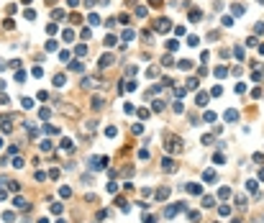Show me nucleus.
<instances>
[{"label":"nucleus","mask_w":264,"mask_h":223,"mask_svg":"<svg viewBox=\"0 0 264 223\" xmlns=\"http://www.w3.org/2000/svg\"><path fill=\"white\" fill-rule=\"evenodd\" d=\"M44 75V67H33V77H41Z\"/></svg>","instance_id":"obj_51"},{"label":"nucleus","mask_w":264,"mask_h":223,"mask_svg":"<svg viewBox=\"0 0 264 223\" xmlns=\"http://www.w3.org/2000/svg\"><path fill=\"white\" fill-rule=\"evenodd\" d=\"M162 64H164V67H169V64H174V59H172L169 54H164V56H162Z\"/></svg>","instance_id":"obj_29"},{"label":"nucleus","mask_w":264,"mask_h":223,"mask_svg":"<svg viewBox=\"0 0 264 223\" xmlns=\"http://www.w3.org/2000/svg\"><path fill=\"white\" fill-rule=\"evenodd\" d=\"M223 118H226V121H236V118H239V113L231 108V110H226V113H223Z\"/></svg>","instance_id":"obj_12"},{"label":"nucleus","mask_w":264,"mask_h":223,"mask_svg":"<svg viewBox=\"0 0 264 223\" xmlns=\"http://www.w3.org/2000/svg\"><path fill=\"white\" fill-rule=\"evenodd\" d=\"M200 18H203V13H200V10H190V21H192V23H197Z\"/></svg>","instance_id":"obj_18"},{"label":"nucleus","mask_w":264,"mask_h":223,"mask_svg":"<svg viewBox=\"0 0 264 223\" xmlns=\"http://www.w3.org/2000/svg\"><path fill=\"white\" fill-rule=\"evenodd\" d=\"M16 82H26V72H23V69L16 72Z\"/></svg>","instance_id":"obj_30"},{"label":"nucleus","mask_w":264,"mask_h":223,"mask_svg":"<svg viewBox=\"0 0 264 223\" xmlns=\"http://www.w3.org/2000/svg\"><path fill=\"white\" fill-rule=\"evenodd\" d=\"M246 190L249 192H256V179H249V182H246Z\"/></svg>","instance_id":"obj_32"},{"label":"nucleus","mask_w":264,"mask_h":223,"mask_svg":"<svg viewBox=\"0 0 264 223\" xmlns=\"http://www.w3.org/2000/svg\"><path fill=\"white\" fill-rule=\"evenodd\" d=\"M87 23H90V26H100L103 21H100V16H98V13H90V16H87Z\"/></svg>","instance_id":"obj_9"},{"label":"nucleus","mask_w":264,"mask_h":223,"mask_svg":"<svg viewBox=\"0 0 264 223\" xmlns=\"http://www.w3.org/2000/svg\"><path fill=\"white\" fill-rule=\"evenodd\" d=\"M231 10H233V13H236V16H241V13H244V5H239V3H236V5H233V8H231Z\"/></svg>","instance_id":"obj_44"},{"label":"nucleus","mask_w":264,"mask_h":223,"mask_svg":"<svg viewBox=\"0 0 264 223\" xmlns=\"http://www.w3.org/2000/svg\"><path fill=\"white\" fill-rule=\"evenodd\" d=\"M218 213H220V215H231V205H220Z\"/></svg>","instance_id":"obj_31"},{"label":"nucleus","mask_w":264,"mask_h":223,"mask_svg":"<svg viewBox=\"0 0 264 223\" xmlns=\"http://www.w3.org/2000/svg\"><path fill=\"white\" fill-rule=\"evenodd\" d=\"M226 75H228V69L223 67V64H220V67H216V77H218V80H223Z\"/></svg>","instance_id":"obj_13"},{"label":"nucleus","mask_w":264,"mask_h":223,"mask_svg":"<svg viewBox=\"0 0 264 223\" xmlns=\"http://www.w3.org/2000/svg\"><path fill=\"white\" fill-rule=\"evenodd\" d=\"M116 41H118L116 36H113V33H108V36H105V41H103V44H105V46H113V44H116Z\"/></svg>","instance_id":"obj_21"},{"label":"nucleus","mask_w":264,"mask_h":223,"mask_svg":"<svg viewBox=\"0 0 264 223\" xmlns=\"http://www.w3.org/2000/svg\"><path fill=\"white\" fill-rule=\"evenodd\" d=\"M208 100H210V95H208V92H197V98H195V103H197V105H200V108H205V105H208Z\"/></svg>","instance_id":"obj_5"},{"label":"nucleus","mask_w":264,"mask_h":223,"mask_svg":"<svg viewBox=\"0 0 264 223\" xmlns=\"http://www.w3.org/2000/svg\"><path fill=\"white\" fill-rule=\"evenodd\" d=\"M103 103H105V100H103L100 95H95V98H92V110H100V108H103Z\"/></svg>","instance_id":"obj_11"},{"label":"nucleus","mask_w":264,"mask_h":223,"mask_svg":"<svg viewBox=\"0 0 264 223\" xmlns=\"http://www.w3.org/2000/svg\"><path fill=\"white\" fill-rule=\"evenodd\" d=\"M180 69H192V62L190 59H182L180 62Z\"/></svg>","instance_id":"obj_34"},{"label":"nucleus","mask_w":264,"mask_h":223,"mask_svg":"<svg viewBox=\"0 0 264 223\" xmlns=\"http://www.w3.org/2000/svg\"><path fill=\"white\" fill-rule=\"evenodd\" d=\"M33 177H36L39 182H44V179H46V172H41V169H39V172H36V175H33Z\"/></svg>","instance_id":"obj_46"},{"label":"nucleus","mask_w":264,"mask_h":223,"mask_svg":"<svg viewBox=\"0 0 264 223\" xmlns=\"http://www.w3.org/2000/svg\"><path fill=\"white\" fill-rule=\"evenodd\" d=\"M231 223H241V221H239V218H233V221H231Z\"/></svg>","instance_id":"obj_58"},{"label":"nucleus","mask_w":264,"mask_h":223,"mask_svg":"<svg viewBox=\"0 0 264 223\" xmlns=\"http://www.w3.org/2000/svg\"><path fill=\"white\" fill-rule=\"evenodd\" d=\"M220 92H223V87H220V85H216V87H213V92H210V95H216V98H218Z\"/></svg>","instance_id":"obj_52"},{"label":"nucleus","mask_w":264,"mask_h":223,"mask_svg":"<svg viewBox=\"0 0 264 223\" xmlns=\"http://www.w3.org/2000/svg\"><path fill=\"white\" fill-rule=\"evenodd\" d=\"M133 39V31H128V28H126V31H123V41H131Z\"/></svg>","instance_id":"obj_48"},{"label":"nucleus","mask_w":264,"mask_h":223,"mask_svg":"<svg viewBox=\"0 0 264 223\" xmlns=\"http://www.w3.org/2000/svg\"><path fill=\"white\" fill-rule=\"evenodd\" d=\"M233 54H236V59L241 62V59H244V46H236V52H233Z\"/></svg>","instance_id":"obj_38"},{"label":"nucleus","mask_w":264,"mask_h":223,"mask_svg":"<svg viewBox=\"0 0 264 223\" xmlns=\"http://www.w3.org/2000/svg\"><path fill=\"white\" fill-rule=\"evenodd\" d=\"M13 167H16V169L23 167V156H16V159H13Z\"/></svg>","instance_id":"obj_37"},{"label":"nucleus","mask_w":264,"mask_h":223,"mask_svg":"<svg viewBox=\"0 0 264 223\" xmlns=\"http://www.w3.org/2000/svg\"><path fill=\"white\" fill-rule=\"evenodd\" d=\"M177 46H180V44H177V39H169L167 41V49H169V52H177Z\"/></svg>","instance_id":"obj_23"},{"label":"nucleus","mask_w":264,"mask_h":223,"mask_svg":"<svg viewBox=\"0 0 264 223\" xmlns=\"http://www.w3.org/2000/svg\"><path fill=\"white\" fill-rule=\"evenodd\" d=\"M90 167L92 169H105V167H108V156H92V159H90Z\"/></svg>","instance_id":"obj_2"},{"label":"nucleus","mask_w":264,"mask_h":223,"mask_svg":"<svg viewBox=\"0 0 264 223\" xmlns=\"http://www.w3.org/2000/svg\"><path fill=\"white\" fill-rule=\"evenodd\" d=\"M116 133H118V128H116V126H108V128H105V136H108V139H113Z\"/></svg>","instance_id":"obj_22"},{"label":"nucleus","mask_w":264,"mask_h":223,"mask_svg":"<svg viewBox=\"0 0 264 223\" xmlns=\"http://www.w3.org/2000/svg\"><path fill=\"white\" fill-rule=\"evenodd\" d=\"M159 3H162V0H151V5H159Z\"/></svg>","instance_id":"obj_56"},{"label":"nucleus","mask_w":264,"mask_h":223,"mask_svg":"<svg viewBox=\"0 0 264 223\" xmlns=\"http://www.w3.org/2000/svg\"><path fill=\"white\" fill-rule=\"evenodd\" d=\"M203 179H205V182H216V172H213V169H208V172L203 175Z\"/></svg>","instance_id":"obj_17"},{"label":"nucleus","mask_w":264,"mask_h":223,"mask_svg":"<svg viewBox=\"0 0 264 223\" xmlns=\"http://www.w3.org/2000/svg\"><path fill=\"white\" fill-rule=\"evenodd\" d=\"M0 164H3V162H0Z\"/></svg>","instance_id":"obj_61"},{"label":"nucleus","mask_w":264,"mask_h":223,"mask_svg":"<svg viewBox=\"0 0 264 223\" xmlns=\"http://www.w3.org/2000/svg\"><path fill=\"white\" fill-rule=\"evenodd\" d=\"M67 5H69V8H77V5H80V0H67Z\"/></svg>","instance_id":"obj_54"},{"label":"nucleus","mask_w":264,"mask_h":223,"mask_svg":"<svg viewBox=\"0 0 264 223\" xmlns=\"http://www.w3.org/2000/svg\"><path fill=\"white\" fill-rule=\"evenodd\" d=\"M172 23H169V18H159V23H156V31H169Z\"/></svg>","instance_id":"obj_7"},{"label":"nucleus","mask_w":264,"mask_h":223,"mask_svg":"<svg viewBox=\"0 0 264 223\" xmlns=\"http://www.w3.org/2000/svg\"><path fill=\"white\" fill-rule=\"evenodd\" d=\"M21 103H23V108H26V110H28V108H33V100H31V98H23Z\"/></svg>","instance_id":"obj_40"},{"label":"nucleus","mask_w":264,"mask_h":223,"mask_svg":"<svg viewBox=\"0 0 264 223\" xmlns=\"http://www.w3.org/2000/svg\"><path fill=\"white\" fill-rule=\"evenodd\" d=\"M59 195L62 198H69V195H72V190H69V187H59Z\"/></svg>","instance_id":"obj_42"},{"label":"nucleus","mask_w":264,"mask_h":223,"mask_svg":"<svg viewBox=\"0 0 264 223\" xmlns=\"http://www.w3.org/2000/svg\"><path fill=\"white\" fill-rule=\"evenodd\" d=\"M75 54H77V56H85V54H87V46H85V44H80V46L75 49Z\"/></svg>","instance_id":"obj_26"},{"label":"nucleus","mask_w":264,"mask_h":223,"mask_svg":"<svg viewBox=\"0 0 264 223\" xmlns=\"http://www.w3.org/2000/svg\"><path fill=\"white\" fill-rule=\"evenodd\" d=\"M116 205H118L123 213H128V203H126V198H118V200H116Z\"/></svg>","instance_id":"obj_16"},{"label":"nucleus","mask_w":264,"mask_h":223,"mask_svg":"<svg viewBox=\"0 0 264 223\" xmlns=\"http://www.w3.org/2000/svg\"><path fill=\"white\" fill-rule=\"evenodd\" d=\"M56 223H67V221H56Z\"/></svg>","instance_id":"obj_60"},{"label":"nucleus","mask_w":264,"mask_h":223,"mask_svg":"<svg viewBox=\"0 0 264 223\" xmlns=\"http://www.w3.org/2000/svg\"><path fill=\"white\" fill-rule=\"evenodd\" d=\"M136 16H139V18H146V16H149V10L144 8V5H139V8H136Z\"/></svg>","instance_id":"obj_24"},{"label":"nucleus","mask_w":264,"mask_h":223,"mask_svg":"<svg viewBox=\"0 0 264 223\" xmlns=\"http://www.w3.org/2000/svg\"><path fill=\"white\" fill-rule=\"evenodd\" d=\"M162 169L164 172H177V164L169 159V156H164V159H162Z\"/></svg>","instance_id":"obj_4"},{"label":"nucleus","mask_w":264,"mask_h":223,"mask_svg":"<svg viewBox=\"0 0 264 223\" xmlns=\"http://www.w3.org/2000/svg\"><path fill=\"white\" fill-rule=\"evenodd\" d=\"M185 187H187L190 195H200V192H203V187H200L197 182H190V185H185Z\"/></svg>","instance_id":"obj_6"},{"label":"nucleus","mask_w":264,"mask_h":223,"mask_svg":"<svg viewBox=\"0 0 264 223\" xmlns=\"http://www.w3.org/2000/svg\"><path fill=\"white\" fill-rule=\"evenodd\" d=\"M54 49H56V41H54V39L46 41V52H54Z\"/></svg>","instance_id":"obj_45"},{"label":"nucleus","mask_w":264,"mask_h":223,"mask_svg":"<svg viewBox=\"0 0 264 223\" xmlns=\"http://www.w3.org/2000/svg\"><path fill=\"white\" fill-rule=\"evenodd\" d=\"M236 205H241V208H246V198H244V195H236Z\"/></svg>","instance_id":"obj_43"},{"label":"nucleus","mask_w":264,"mask_h":223,"mask_svg":"<svg viewBox=\"0 0 264 223\" xmlns=\"http://www.w3.org/2000/svg\"><path fill=\"white\" fill-rule=\"evenodd\" d=\"M187 90H197V80H195V77H190V80H187Z\"/></svg>","instance_id":"obj_33"},{"label":"nucleus","mask_w":264,"mask_h":223,"mask_svg":"<svg viewBox=\"0 0 264 223\" xmlns=\"http://www.w3.org/2000/svg\"><path fill=\"white\" fill-rule=\"evenodd\" d=\"M98 64H100V69H103V67H110V64H113V54H103Z\"/></svg>","instance_id":"obj_8"},{"label":"nucleus","mask_w":264,"mask_h":223,"mask_svg":"<svg viewBox=\"0 0 264 223\" xmlns=\"http://www.w3.org/2000/svg\"><path fill=\"white\" fill-rule=\"evenodd\" d=\"M13 205H16V208H28L23 198H13Z\"/></svg>","instance_id":"obj_27"},{"label":"nucleus","mask_w":264,"mask_h":223,"mask_svg":"<svg viewBox=\"0 0 264 223\" xmlns=\"http://www.w3.org/2000/svg\"><path fill=\"white\" fill-rule=\"evenodd\" d=\"M39 146H41V152H52V141H49V139H44Z\"/></svg>","instance_id":"obj_20"},{"label":"nucleus","mask_w":264,"mask_h":223,"mask_svg":"<svg viewBox=\"0 0 264 223\" xmlns=\"http://www.w3.org/2000/svg\"><path fill=\"white\" fill-rule=\"evenodd\" d=\"M259 179H264V169H262V172H259Z\"/></svg>","instance_id":"obj_57"},{"label":"nucleus","mask_w":264,"mask_h":223,"mask_svg":"<svg viewBox=\"0 0 264 223\" xmlns=\"http://www.w3.org/2000/svg\"><path fill=\"white\" fill-rule=\"evenodd\" d=\"M213 162H216V164H223V162H226V156H223V154H220V152H218L216 156H213Z\"/></svg>","instance_id":"obj_41"},{"label":"nucleus","mask_w":264,"mask_h":223,"mask_svg":"<svg viewBox=\"0 0 264 223\" xmlns=\"http://www.w3.org/2000/svg\"><path fill=\"white\" fill-rule=\"evenodd\" d=\"M156 198H159V200H167V198H169V187H162V190H156Z\"/></svg>","instance_id":"obj_14"},{"label":"nucleus","mask_w":264,"mask_h":223,"mask_svg":"<svg viewBox=\"0 0 264 223\" xmlns=\"http://www.w3.org/2000/svg\"><path fill=\"white\" fill-rule=\"evenodd\" d=\"M185 92H187V90H185V87H174V95H177V98H182V95H185Z\"/></svg>","instance_id":"obj_53"},{"label":"nucleus","mask_w":264,"mask_h":223,"mask_svg":"<svg viewBox=\"0 0 264 223\" xmlns=\"http://www.w3.org/2000/svg\"><path fill=\"white\" fill-rule=\"evenodd\" d=\"M167 152H169V154H180V152H182L180 136H169V139H167Z\"/></svg>","instance_id":"obj_1"},{"label":"nucleus","mask_w":264,"mask_h":223,"mask_svg":"<svg viewBox=\"0 0 264 223\" xmlns=\"http://www.w3.org/2000/svg\"><path fill=\"white\" fill-rule=\"evenodd\" d=\"M67 85V75H56L54 77V87H64Z\"/></svg>","instance_id":"obj_10"},{"label":"nucleus","mask_w":264,"mask_h":223,"mask_svg":"<svg viewBox=\"0 0 264 223\" xmlns=\"http://www.w3.org/2000/svg\"><path fill=\"white\" fill-rule=\"evenodd\" d=\"M62 149H67V152H72V141H69V139H62Z\"/></svg>","instance_id":"obj_36"},{"label":"nucleus","mask_w":264,"mask_h":223,"mask_svg":"<svg viewBox=\"0 0 264 223\" xmlns=\"http://www.w3.org/2000/svg\"><path fill=\"white\" fill-rule=\"evenodd\" d=\"M162 108H164V103H162V100H156V103H154V113H162Z\"/></svg>","instance_id":"obj_47"},{"label":"nucleus","mask_w":264,"mask_h":223,"mask_svg":"<svg viewBox=\"0 0 264 223\" xmlns=\"http://www.w3.org/2000/svg\"><path fill=\"white\" fill-rule=\"evenodd\" d=\"M69 69H72V72H85V64L82 62H72V64H69Z\"/></svg>","instance_id":"obj_15"},{"label":"nucleus","mask_w":264,"mask_h":223,"mask_svg":"<svg viewBox=\"0 0 264 223\" xmlns=\"http://www.w3.org/2000/svg\"><path fill=\"white\" fill-rule=\"evenodd\" d=\"M3 144H5V141H3V139H0V149H3Z\"/></svg>","instance_id":"obj_59"},{"label":"nucleus","mask_w":264,"mask_h":223,"mask_svg":"<svg viewBox=\"0 0 264 223\" xmlns=\"http://www.w3.org/2000/svg\"><path fill=\"white\" fill-rule=\"evenodd\" d=\"M213 203H216V200H213L210 195H205V198H203V208H213Z\"/></svg>","instance_id":"obj_28"},{"label":"nucleus","mask_w":264,"mask_h":223,"mask_svg":"<svg viewBox=\"0 0 264 223\" xmlns=\"http://www.w3.org/2000/svg\"><path fill=\"white\" fill-rule=\"evenodd\" d=\"M218 198L228 200V198H231V190H228V187H220V190H218Z\"/></svg>","instance_id":"obj_19"},{"label":"nucleus","mask_w":264,"mask_h":223,"mask_svg":"<svg viewBox=\"0 0 264 223\" xmlns=\"http://www.w3.org/2000/svg\"><path fill=\"white\" fill-rule=\"evenodd\" d=\"M205 121H208V123H213V121H216V113L208 110V113H205Z\"/></svg>","instance_id":"obj_50"},{"label":"nucleus","mask_w":264,"mask_h":223,"mask_svg":"<svg viewBox=\"0 0 264 223\" xmlns=\"http://www.w3.org/2000/svg\"><path fill=\"white\" fill-rule=\"evenodd\" d=\"M185 208H187L185 203H174V205H169L167 210H164V215H167V218H174V215L180 213V210H185Z\"/></svg>","instance_id":"obj_3"},{"label":"nucleus","mask_w":264,"mask_h":223,"mask_svg":"<svg viewBox=\"0 0 264 223\" xmlns=\"http://www.w3.org/2000/svg\"><path fill=\"white\" fill-rule=\"evenodd\" d=\"M220 23H223L226 28H231V26H233V18H231V16H223V18H220Z\"/></svg>","instance_id":"obj_25"},{"label":"nucleus","mask_w":264,"mask_h":223,"mask_svg":"<svg viewBox=\"0 0 264 223\" xmlns=\"http://www.w3.org/2000/svg\"><path fill=\"white\" fill-rule=\"evenodd\" d=\"M49 113H52L49 108H41V110H39V118H44V121H46V118H49Z\"/></svg>","instance_id":"obj_39"},{"label":"nucleus","mask_w":264,"mask_h":223,"mask_svg":"<svg viewBox=\"0 0 264 223\" xmlns=\"http://www.w3.org/2000/svg\"><path fill=\"white\" fill-rule=\"evenodd\" d=\"M59 62H69V52H59Z\"/></svg>","instance_id":"obj_49"},{"label":"nucleus","mask_w":264,"mask_h":223,"mask_svg":"<svg viewBox=\"0 0 264 223\" xmlns=\"http://www.w3.org/2000/svg\"><path fill=\"white\" fill-rule=\"evenodd\" d=\"M5 103H8V98H5V95H0V105H5Z\"/></svg>","instance_id":"obj_55"},{"label":"nucleus","mask_w":264,"mask_h":223,"mask_svg":"<svg viewBox=\"0 0 264 223\" xmlns=\"http://www.w3.org/2000/svg\"><path fill=\"white\" fill-rule=\"evenodd\" d=\"M64 39H67V41L75 39V31H72V28H64Z\"/></svg>","instance_id":"obj_35"}]
</instances>
